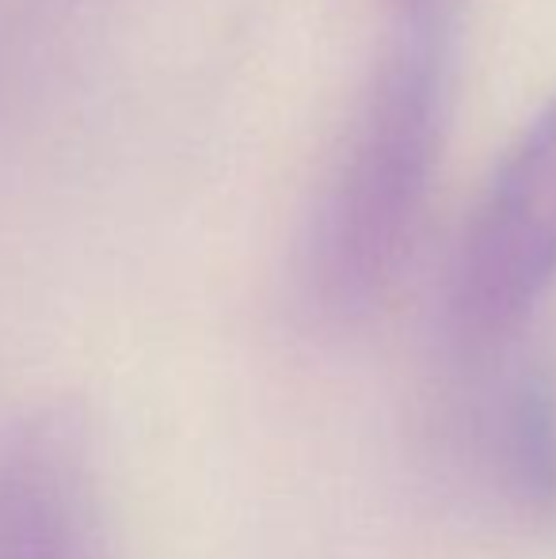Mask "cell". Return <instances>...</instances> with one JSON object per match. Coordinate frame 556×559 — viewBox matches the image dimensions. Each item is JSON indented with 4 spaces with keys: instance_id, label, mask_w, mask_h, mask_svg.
<instances>
[{
    "instance_id": "3957f363",
    "label": "cell",
    "mask_w": 556,
    "mask_h": 559,
    "mask_svg": "<svg viewBox=\"0 0 556 559\" xmlns=\"http://www.w3.org/2000/svg\"><path fill=\"white\" fill-rule=\"evenodd\" d=\"M0 559H107L92 427L50 404L0 435Z\"/></svg>"
},
{
    "instance_id": "5b68a950",
    "label": "cell",
    "mask_w": 556,
    "mask_h": 559,
    "mask_svg": "<svg viewBox=\"0 0 556 559\" xmlns=\"http://www.w3.org/2000/svg\"><path fill=\"white\" fill-rule=\"evenodd\" d=\"M389 4H397L401 12H423V8H427L430 0H389Z\"/></svg>"
},
{
    "instance_id": "7a4b0ae2",
    "label": "cell",
    "mask_w": 556,
    "mask_h": 559,
    "mask_svg": "<svg viewBox=\"0 0 556 559\" xmlns=\"http://www.w3.org/2000/svg\"><path fill=\"white\" fill-rule=\"evenodd\" d=\"M556 286V96L537 111L465 228L450 282L461 343L514 335Z\"/></svg>"
},
{
    "instance_id": "6da1fadb",
    "label": "cell",
    "mask_w": 556,
    "mask_h": 559,
    "mask_svg": "<svg viewBox=\"0 0 556 559\" xmlns=\"http://www.w3.org/2000/svg\"><path fill=\"white\" fill-rule=\"evenodd\" d=\"M442 130V66L419 27L381 66L317 217L309 286L320 312L347 324L378 309L412 259Z\"/></svg>"
},
{
    "instance_id": "277c9868",
    "label": "cell",
    "mask_w": 556,
    "mask_h": 559,
    "mask_svg": "<svg viewBox=\"0 0 556 559\" xmlns=\"http://www.w3.org/2000/svg\"><path fill=\"white\" fill-rule=\"evenodd\" d=\"M496 464L504 491L522 514H556V392L542 373H527L507 392L496 419Z\"/></svg>"
}]
</instances>
